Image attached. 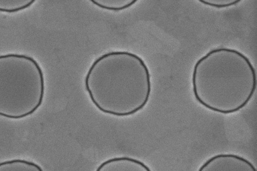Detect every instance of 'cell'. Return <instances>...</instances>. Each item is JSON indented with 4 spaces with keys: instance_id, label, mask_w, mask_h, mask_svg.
Instances as JSON below:
<instances>
[{
    "instance_id": "obj_5",
    "label": "cell",
    "mask_w": 257,
    "mask_h": 171,
    "mask_svg": "<svg viewBox=\"0 0 257 171\" xmlns=\"http://www.w3.org/2000/svg\"><path fill=\"white\" fill-rule=\"evenodd\" d=\"M96 6L105 10L120 11L132 7L137 2L136 0H91Z\"/></svg>"
},
{
    "instance_id": "obj_1",
    "label": "cell",
    "mask_w": 257,
    "mask_h": 171,
    "mask_svg": "<svg viewBox=\"0 0 257 171\" xmlns=\"http://www.w3.org/2000/svg\"><path fill=\"white\" fill-rule=\"evenodd\" d=\"M84 86L98 110L125 117L142 110L148 102L151 75L145 61L137 54L111 51L92 63L84 79Z\"/></svg>"
},
{
    "instance_id": "obj_4",
    "label": "cell",
    "mask_w": 257,
    "mask_h": 171,
    "mask_svg": "<svg viewBox=\"0 0 257 171\" xmlns=\"http://www.w3.org/2000/svg\"><path fill=\"white\" fill-rule=\"evenodd\" d=\"M0 170L42 171L43 169L40 165L33 161L14 159L0 162Z\"/></svg>"
},
{
    "instance_id": "obj_7",
    "label": "cell",
    "mask_w": 257,
    "mask_h": 171,
    "mask_svg": "<svg viewBox=\"0 0 257 171\" xmlns=\"http://www.w3.org/2000/svg\"><path fill=\"white\" fill-rule=\"evenodd\" d=\"M224 1H222L221 3L220 1H218V2L219 3H215L214 2L212 3L210 1H203V0H199V2H200V3L204 4V5L209 6L211 7H213L214 8H226V7L234 6L236 4L239 3L240 2H241V1L235 0V1H231V2L227 1L223 3Z\"/></svg>"
},
{
    "instance_id": "obj_2",
    "label": "cell",
    "mask_w": 257,
    "mask_h": 171,
    "mask_svg": "<svg viewBox=\"0 0 257 171\" xmlns=\"http://www.w3.org/2000/svg\"><path fill=\"white\" fill-rule=\"evenodd\" d=\"M45 78L38 62L26 54L0 55V116L22 119L43 103Z\"/></svg>"
},
{
    "instance_id": "obj_3",
    "label": "cell",
    "mask_w": 257,
    "mask_h": 171,
    "mask_svg": "<svg viewBox=\"0 0 257 171\" xmlns=\"http://www.w3.org/2000/svg\"><path fill=\"white\" fill-rule=\"evenodd\" d=\"M97 171H150L143 162L128 156H118L109 158L102 162Z\"/></svg>"
},
{
    "instance_id": "obj_6",
    "label": "cell",
    "mask_w": 257,
    "mask_h": 171,
    "mask_svg": "<svg viewBox=\"0 0 257 171\" xmlns=\"http://www.w3.org/2000/svg\"><path fill=\"white\" fill-rule=\"evenodd\" d=\"M36 1H2L0 0V12L15 13L31 7Z\"/></svg>"
}]
</instances>
